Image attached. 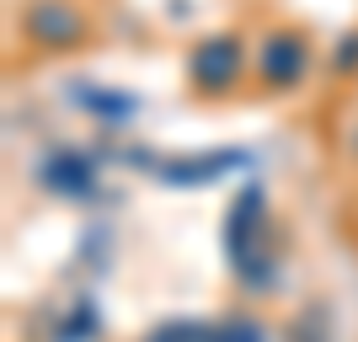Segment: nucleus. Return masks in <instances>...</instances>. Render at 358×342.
<instances>
[{
  "mask_svg": "<svg viewBox=\"0 0 358 342\" xmlns=\"http://www.w3.org/2000/svg\"><path fill=\"white\" fill-rule=\"evenodd\" d=\"M224 262L236 273L241 289L262 294L278 278V257H273V220H268V193L262 182H241L230 208H224Z\"/></svg>",
  "mask_w": 358,
  "mask_h": 342,
  "instance_id": "1",
  "label": "nucleus"
},
{
  "mask_svg": "<svg viewBox=\"0 0 358 342\" xmlns=\"http://www.w3.org/2000/svg\"><path fill=\"white\" fill-rule=\"evenodd\" d=\"M241 70H246V48H241L236 32H209V38L193 43V54H187V80H193V91H203V97L236 91Z\"/></svg>",
  "mask_w": 358,
  "mask_h": 342,
  "instance_id": "2",
  "label": "nucleus"
},
{
  "mask_svg": "<svg viewBox=\"0 0 358 342\" xmlns=\"http://www.w3.org/2000/svg\"><path fill=\"white\" fill-rule=\"evenodd\" d=\"M22 38L32 48H75L86 38V11L75 6V0H27V11H22Z\"/></svg>",
  "mask_w": 358,
  "mask_h": 342,
  "instance_id": "3",
  "label": "nucleus"
},
{
  "mask_svg": "<svg viewBox=\"0 0 358 342\" xmlns=\"http://www.w3.org/2000/svg\"><path fill=\"white\" fill-rule=\"evenodd\" d=\"M241 166H252L246 150H209V155H177V161H150V177L161 187H209V182L230 177Z\"/></svg>",
  "mask_w": 358,
  "mask_h": 342,
  "instance_id": "4",
  "label": "nucleus"
},
{
  "mask_svg": "<svg viewBox=\"0 0 358 342\" xmlns=\"http://www.w3.org/2000/svg\"><path fill=\"white\" fill-rule=\"evenodd\" d=\"M305 70H310V43L299 38V32H268L262 38V48H257V80L273 91H289L305 80Z\"/></svg>",
  "mask_w": 358,
  "mask_h": 342,
  "instance_id": "5",
  "label": "nucleus"
},
{
  "mask_svg": "<svg viewBox=\"0 0 358 342\" xmlns=\"http://www.w3.org/2000/svg\"><path fill=\"white\" fill-rule=\"evenodd\" d=\"M38 182H43L54 198H91L96 193V161L80 155V150H48L38 161Z\"/></svg>",
  "mask_w": 358,
  "mask_h": 342,
  "instance_id": "6",
  "label": "nucleus"
},
{
  "mask_svg": "<svg viewBox=\"0 0 358 342\" xmlns=\"http://www.w3.org/2000/svg\"><path fill=\"white\" fill-rule=\"evenodd\" d=\"M80 102H86L91 113H96V118H107V129L139 113V102H134V97H113V91H80Z\"/></svg>",
  "mask_w": 358,
  "mask_h": 342,
  "instance_id": "7",
  "label": "nucleus"
},
{
  "mask_svg": "<svg viewBox=\"0 0 358 342\" xmlns=\"http://www.w3.org/2000/svg\"><path fill=\"white\" fill-rule=\"evenodd\" d=\"M91 337H96V305H91V299H80L70 321H59L54 342H91Z\"/></svg>",
  "mask_w": 358,
  "mask_h": 342,
  "instance_id": "8",
  "label": "nucleus"
},
{
  "mask_svg": "<svg viewBox=\"0 0 358 342\" xmlns=\"http://www.w3.org/2000/svg\"><path fill=\"white\" fill-rule=\"evenodd\" d=\"M145 342H214V327L209 321H166V327H155Z\"/></svg>",
  "mask_w": 358,
  "mask_h": 342,
  "instance_id": "9",
  "label": "nucleus"
},
{
  "mask_svg": "<svg viewBox=\"0 0 358 342\" xmlns=\"http://www.w3.org/2000/svg\"><path fill=\"white\" fill-rule=\"evenodd\" d=\"M214 342H273V332L252 315H236V321H220L214 327Z\"/></svg>",
  "mask_w": 358,
  "mask_h": 342,
  "instance_id": "10",
  "label": "nucleus"
},
{
  "mask_svg": "<svg viewBox=\"0 0 358 342\" xmlns=\"http://www.w3.org/2000/svg\"><path fill=\"white\" fill-rule=\"evenodd\" d=\"M331 70H337V75H353L358 70V27L337 38V48H331Z\"/></svg>",
  "mask_w": 358,
  "mask_h": 342,
  "instance_id": "11",
  "label": "nucleus"
}]
</instances>
